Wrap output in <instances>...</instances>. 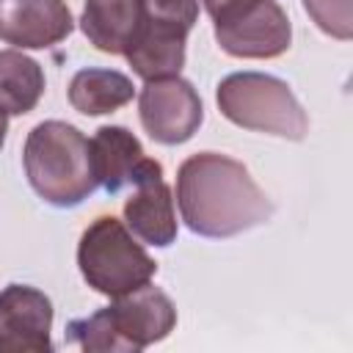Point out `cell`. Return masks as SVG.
<instances>
[{
	"label": "cell",
	"instance_id": "obj_1",
	"mask_svg": "<svg viewBox=\"0 0 353 353\" xmlns=\"http://www.w3.org/2000/svg\"><path fill=\"white\" fill-rule=\"evenodd\" d=\"M176 204L193 234L223 240L262 226L273 204L248 168L221 152H199L176 171Z\"/></svg>",
	"mask_w": 353,
	"mask_h": 353
},
{
	"label": "cell",
	"instance_id": "obj_2",
	"mask_svg": "<svg viewBox=\"0 0 353 353\" xmlns=\"http://www.w3.org/2000/svg\"><path fill=\"white\" fill-rule=\"evenodd\" d=\"M176 325L174 301L152 284L124 292L110 306L66 325V339L88 353H138L165 339Z\"/></svg>",
	"mask_w": 353,
	"mask_h": 353
},
{
	"label": "cell",
	"instance_id": "obj_3",
	"mask_svg": "<svg viewBox=\"0 0 353 353\" xmlns=\"http://www.w3.org/2000/svg\"><path fill=\"white\" fill-rule=\"evenodd\" d=\"M22 165L30 188L52 207H77L97 190L88 138L66 121L36 124L25 138Z\"/></svg>",
	"mask_w": 353,
	"mask_h": 353
},
{
	"label": "cell",
	"instance_id": "obj_4",
	"mask_svg": "<svg viewBox=\"0 0 353 353\" xmlns=\"http://www.w3.org/2000/svg\"><path fill=\"white\" fill-rule=\"evenodd\" d=\"M215 102L232 124L287 141H303L309 116L292 88L265 72H232L215 88Z\"/></svg>",
	"mask_w": 353,
	"mask_h": 353
},
{
	"label": "cell",
	"instance_id": "obj_5",
	"mask_svg": "<svg viewBox=\"0 0 353 353\" xmlns=\"http://www.w3.org/2000/svg\"><path fill=\"white\" fill-rule=\"evenodd\" d=\"M77 268L85 284L108 298L132 292L157 273V262L113 215H99L85 226L77 243Z\"/></svg>",
	"mask_w": 353,
	"mask_h": 353
},
{
	"label": "cell",
	"instance_id": "obj_6",
	"mask_svg": "<svg viewBox=\"0 0 353 353\" xmlns=\"http://www.w3.org/2000/svg\"><path fill=\"white\" fill-rule=\"evenodd\" d=\"M138 116L152 141L163 146H176L199 132L204 121V108L193 83L176 74L146 80L138 94Z\"/></svg>",
	"mask_w": 353,
	"mask_h": 353
},
{
	"label": "cell",
	"instance_id": "obj_7",
	"mask_svg": "<svg viewBox=\"0 0 353 353\" xmlns=\"http://www.w3.org/2000/svg\"><path fill=\"white\" fill-rule=\"evenodd\" d=\"M212 33L232 58H279L292 41V25L276 0H259L243 14L215 22Z\"/></svg>",
	"mask_w": 353,
	"mask_h": 353
},
{
	"label": "cell",
	"instance_id": "obj_8",
	"mask_svg": "<svg viewBox=\"0 0 353 353\" xmlns=\"http://www.w3.org/2000/svg\"><path fill=\"white\" fill-rule=\"evenodd\" d=\"M130 185L135 193L124 201V226L146 245H171L176 240V212L174 193L163 179V165L143 157Z\"/></svg>",
	"mask_w": 353,
	"mask_h": 353
},
{
	"label": "cell",
	"instance_id": "obj_9",
	"mask_svg": "<svg viewBox=\"0 0 353 353\" xmlns=\"http://www.w3.org/2000/svg\"><path fill=\"white\" fill-rule=\"evenodd\" d=\"M52 301L30 284L0 290V350L44 353L52 350Z\"/></svg>",
	"mask_w": 353,
	"mask_h": 353
},
{
	"label": "cell",
	"instance_id": "obj_10",
	"mask_svg": "<svg viewBox=\"0 0 353 353\" xmlns=\"http://www.w3.org/2000/svg\"><path fill=\"white\" fill-rule=\"evenodd\" d=\"M74 30L63 0H0V41L17 50H44Z\"/></svg>",
	"mask_w": 353,
	"mask_h": 353
},
{
	"label": "cell",
	"instance_id": "obj_11",
	"mask_svg": "<svg viewBox=\"0 0 353 353\" xmlns=\"http://www.w3.org/2000/svg\"><path fill=\"white\" fill-rule=\"evenodd\" d=\"M143 22V0H85L80 30L85 39L110 55H124Z\"/></svg>",
	"mask_w": 353,
	"mask_h": 353
},
{
	"label": "cell",
	"instance_id": "obj_12",
	"mask_svg": "<svg viewBox=\"0 0 353 353\" xmlns=\"http://www.w3.org/2000/svg\"><path fill=\"white\" fill-rule=\"evenodd\" d=\"M88 152L97 185H102L108 193H119L124 185H130L141 160L146 157L141 141L121 124L99 127L88 141Z\"/></svg>",
	"mask_w": 353,
	"mask_h": 353
},
{
	"label": "cell",
	"instance_id": "obj_13",
	"mask_svg": "<svg viewBox=\"0 0 353 353\" xmlns=\"http://www.w3.org/2000/svg\"><path fill=\"white\" fill-rule=\"evenodd\" d=\"M185 39L188 33L174 30L168 25L149 22L143 17L141 30L124 58L130 61L132 72L143 80H160V77H176L185 66Z\"/></svg>",
	"mask_w": 353,
	"mask_h": 353
},
{
	"label": "cell",
	"instance_id": "obj_14",
	"mask_svg": "<svg viewBox=\"0 0 353 353\" xmlns=\"http://www.w3.org/2000/svg\"><path fill=\"white\" fill-rule=\"evenodd\" d=\"M135 85L124 72L88 66L69 83V105L83 116H105L132 102Z\"/></svg>",
	"mask_w": 353,
	"mask_h": 353
},
{
	"label": "cell",
	"instance_id": "obj_15",
	"mask_svg": "<svg viewBox=\"0 0 353 353\" xmlns=\"http://www.w3.org/2000/svg\"><path fill=\"white\" fill-rule=\"evenodd\" d=\"M44 69L22 50H0V113L25 116L44 94Z\"/></svg>",
	"mask_w": 353,
	"mask_h": 353
},
{
	"label": "cell",
	"instance_id": "obj_16",
	"mask_svg": "<svg viewBox=\"0 0 353 353\" xmlns=\"http://www.w3.org/2000/svg\"><path fill=\"white\" fill-rule=\"evenodd\" d=\"M303 8L331 39L347 41L353 36V0H303Z\"/></svg>",
	"mask_w": 353,
	"mask_h": 353
},
{
	"label": "cell",
	"instance_id": "obj_17",
	"mask_svg": "<svg viewBox=\"0 0 353 353\" xmlns=\"http://www.w3.org/2000/svg\"><path fill=\"white\" fill-rule=\"evenodd\" d=\"M143 17L149 22L190 33L199 22V0H143Z\"/></svg>",
	"mask_w": 353,
	"mask_h": 353
},
{
	"label": "cell",
	"instance_id": "obj_18",
	"mask_svg": "<svg viewBox=\"0 0 353 353\" xmlns=\"http://www.w3.org/2000/svg\"><path fill=\"white\" fill-rule=\"evenodd\" d=\"M254 3H259V0H204V8L212 17V22H226L237 14H243L245 8H251Z\"/></svg>",
	"mask_w": 353,
	"mask_h": 353
},
{
	"label": "cell",
	"instance_id": "obj_19",
	"mask_svg": "<svg viewBox=\"0 0 353 353\" xmlns=\"http://www.w3.org/2000/svg\"><path fill=\"white\" fill-rule=\"evenodd\" d=\"M6 132H8V121H6V116L0 113V149H3V143H6Z\"/></svg>",
	"mask_w": 353,
	"mask_h": 353
}]
</instances>
